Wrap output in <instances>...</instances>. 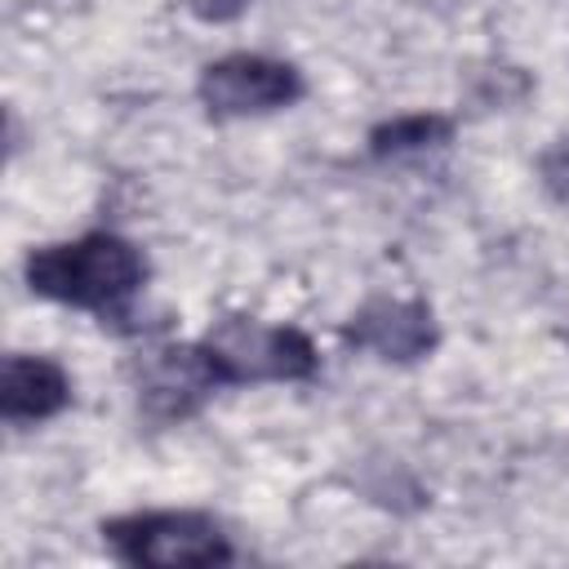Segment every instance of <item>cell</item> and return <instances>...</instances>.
<instances>
[{"mask_svg":"<svg viewBox=\"0 0 569 569\" xmlns=\"http://www.w3.org/2000/svg\"><path fill=\"white\" fill-rule=\"evenodd\" d=\"M147 280V258L116 231H89L80 240L40 244L27 253L31 293L80 307L93 316H120Z\"/></svg>","mask_w":569,"mask_h":569,"instance_id":"cell-1","label":"cell"},{"mask_svg":"<svg viewBox=\"0 0 569 569\" xmlns=\"http://www.w3.org/2000/svg\"><path fill=\"white\" fill-rule=\"evenodd\" d=\"M204 351L222 387L244 382H302L316 373L320 356L311 338L293 325H267L258 316H222L204 338Z\"/></svg>","mask_w":569,"mask_h":569,"instance_id":"cell-2","label":"cell"},{"mask_svg":"<svg viewBox=\"0 0 569 569\" xmlns=\"http://www.w3.org/2000/svg\"><path fill=\"white\" fill-rule=\"evenodd\" d=\"M107 547L124 565H160V569H187V565H227L231 542L227 533L196 511H133L102 525Z\"/></svg>","mask_w":569,"mask_h":569,"instance_id":"cell-3","label":"cell"},{"mask_svg":"<svg viewBox=\"0 0 569 569\" xmlns=\"http://www.w3.org/2000/svg\"><path fill=\"white\" fill-rule=\"evenodd\" d=\"M302 98V71L267 53H227L200 71V102L218 120L267 116Z\"/></svg>","mask_w":569,"mask_h":569,"instance_id":"cell-4","label":"cell"},{"mask_svg":"<svg viewBox=\"0 0 569 569\" xmlns=\"http://www.w3.org/2000/svg\"><path fill=\"white\" fill-rule=\"evenodd\" d=\"M213 387H222L204 342H182V347H156L142 356L138 369V400L156 418H182L191 413Z\"/></svg>","mask_w":569,"mask_h":569,"instance_id":"cell-5","label":"cell"},{"mask_svg":"<svg viewBox=\"0 0 569 569\" xmlns=\"http://www.w3.org/2000/svg\"><path fill=\"white\" fill-rule=\"evenodd\" d=\"M347 342H356L360 351H373L378 360H422L436 347V320L427 302L413 298H373L365 302L351 325H347Z\"/></svg>","mask_w":569,"mask_h":569,"instance_id":"cell-6","label":"cell"},{"mask_svg":"<svg viewBox=\"0 0 569 569\" xmlns=\"http://www.w3.org/2000/svg\"><path fill=\"white\" fill-rule=\"evenodd\" d=\"M71 400V378L58 360L49 356H27L13 351L4 360V391H0V409L13 427L27 422H44L53 413H62Z\"/></svg>","mask_w":569,"mask_h":569,"instance_id":"cell-7","label":"cell"},{"mask_svg":"<svg viewBox=\"0 0 569 569\" xmlns=\"http://www.w3.org/2000/svg\"><path fill=\"white\" fill-rule=\"evenodd\" d=\"M453 133V120L449 116H436V111H413V116H396L387 124H378L369 133V151L373 156H413V151H431V147H445Z\"/></svg>","mask_w":569,"mask_h":569,"instance_id":"cell-8","label":"cell"},{"mask_svg":"<svg viewBox=\"0 0 569 569\" xmlns=\"http://www.w3.org/2000/svg\"><path fill=\"white\" fill-rule=\"evenodd\" d=\"M538 178H542V187H547L551 200L569 204V138H560V142H551V147L542 151Z\"/></svg>","mask_w":569,"mask_h":569,"instance_id":"cell-9","label":"cell"},{"mask_svg":"<svg viewBox=\"0 0 569 569\" xmlns=\"http://www.w3.org/2000/svg\"><path fill=\"white\" fill-rule=\"evenodd\" d=\"M187 4H191V13L204 18V22H227V18H236V13L249 9V0H187Z\"/></svg>","mask_w":569,"mask_h":569,"instance_id":"cell-10","label":"cell"}]
</instances>
